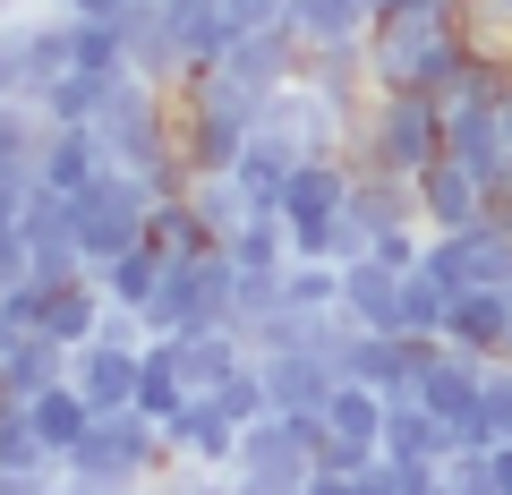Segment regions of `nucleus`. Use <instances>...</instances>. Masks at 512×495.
Returning <instances> with one entry per match:
<instances>
[{
    "label": "nucleus",
    "instance_id": "1",
    "mask_svg": "<svg viewBox=\"0 0 512 495\" xmlns=\"http://www.w3.org/2000/svg\"><path fill=\"white\" fill-rule=\"evenodd\" d=\"M60 470H77L103 495H137V487H154V478H171L180 461H171L163 419H146V410H94V427L77 436V453L60 461Z\"/></svg>",
    "mask_w": 512,
    "mask_h": 495
},
{
    "label": "nucleus",
    "instance_id": "2",
    "mask_svg": "<svg viewBox=\"0 0 512 495\" xmlns=\"http://www.w3.org/2000/svg\"><path fill=\"white\" fill-rule=\"evenodd\" d=\"M342 154H350V171H402V180H419L427 163H444V103L436 94H367Z\"/></svg>",
    "mask_w": 512,
    "mask_h": 495
},
{
    "label": "nucleus",
    "instance_id": "3",
    "mask_svg": "<svg viewBox=\"0 0 512 495\" xmlns=\"http://www.w3.org/2000/svg\"><path fill=\"white\" fill-rule=\"evenodd\" d=\"M316 444H325V419L265 410V419L239 427L231 487H239V495H308V478H316Z\"/></svg>",
    "mask_w": 512,
    "mask_h": 495
},
{
    "label": "nucleus",
    "instance_id": "4",
    "mask_svg": "<svg viewBox=\"0 0 512 495\" xmlns=\"http://www.w3.org/2000/svg\"><path fill=\"white\" fill-rule=\"evenodd\" d=\"M69 214H77V248H86V265H111V257H128V248L154 231V180L111 163L86 197H69Z\"/></svg>",
    "mask_w": 512,
    "mask_h": 495
},
{
    "label": "nucleus",
    "instance_id": "5",
    "mask_svg": "<svg viewBox=\"0 0 512 495\" xmlns=\"http://www.w3.org/2000/svg\"><path fill=\"white\" fill-rule=\"evenodd\" d=\"M231 282H239L231 248L171 257V265H163V291L146 299V325H154V333H214V325H231Z\"/></svg>",
    "mask_w": 512,
    "mask_h": 495
},
{
    "label": "nucleus",
    "instance_id": "6",
    "mask_svg": "<svg viewBox=\"0 0 512 495\" xmlns=\"http://www.w3.org/2000/svg\"><path fill=\"white\" fill-rule=\"evenodd\" d=\"M256 129H265V137H282L291 154H342V146H350V129H359V111H342L325 86H316V77H291V86H274V94H265Z\"/></svg>",
    "mask_w": 512,
    "mask_h": 495
},
{
    "label": "nucleus",
    "instance_id": "7",
    "mask_svg": "<svg viewBox=\"0 0 512 495\" xmlns=\"http://www.w3.org/2000/svg\"><path fill=\"white\" fill-rule=\"evenodd\" d=\"M419 402L453 427V444H495V419H487V359H470V350L444 342V359L427 367Z\"/></svg>",
    "mask_w": 512,
    "mask_h": 495
},
{
    "label": "nucleus",
    "instance_id": "8",
    "mask_svg": "<svg viewBox=\"0 0 512 495\" xmlns=\"http://www.w3.org/2000/svg\"><path fill=\"white\" fill-rule=\"evenodd\" d=\"M444 154H453L461 171H478V180H487V197H495V188H512V137H504V111L478 103V94H453V103H444Z\"/></svg>",
    "mask_w": 512,
    "mask_h": 495
},
{
    "label": "nucleus",
    "instance_id": "9",
    "mask_svg": "<svg viewBox=\"0 0 512 495\" xmlns=\"http://www.w3.org/2000/svg\"><path fill=\"white\" fill-rule=\"evenodd\" d=\"M111 171V146H103V129H52L43 120V146H35V188H52V197H86L94 180Z\"/></svg>",
    "mask_w": 512,
    "mask_h": 495
},
{
    "label": "nucleus",
    "instance_id": "10",
    "mask_svg": "<svg viewBox=\"0 0 512 495\" xmlns=\"http://www.w3.org/2000/svg\"><path fill=\"white\" fill-rule=\"evenodd\" d=\"M163 436H171V461H180V470H231V453H239V419L214 393H188Z\"/></svg>",
    "mask_w": 512,
    "mask_h": 495
},
{
    "label": "nucleus",
    "instance_id": "11",
    "mask_svg": "<svg viewBox=\"0 0 512 495\" xmlns=\"http://www.w3.org/2000/svg\"><path fill=\"white\" fill-rule=\"evenodd\" d=\"M444 342L487 359V367H512V291H453Z\"/></svg>",
    "mask_w": 512,
    "mask_h": 495
},
{
    "label": "nucleus",
    "instance_id": "12",
    "mask_svg": "<svg viewBox=\"0 0 512 495\" xmlns=\"http://www.w3.org/2000/svg\"><path fill=\"white\" fill-rule=\"evenodd\" d=\"M333 385H342V367H333L325 350H265V393H274V410H291V419H325Z\"/></svg>",
    "mask_w": 512,
    "mask_h": 495
},
{
    "label": "nucleus",
    "instance_id": "13",
    "mask_svg": "<svg viewBox=\"0 0 512 495\" xmlns=\"http://www.w3.org/2000/svg\"><path fill=\"white\" fill-rule=\"evenodd\" d=\"M350 214H359L367 248H376L384 231H427L419 180H402V171H350Z\"/></svg>",
    "mask_w": 512,
    "mask_h": 495
},
{
    "label": "nucleus",
    "instance_id": "14",
    "mask_svg": "<svg viewBox=\"0 0 512 495\" xmlns=\"http://www.w3.org/2000/svg\"><path fill=\"white\" fill-rule=\"evenodd\" d=\"M487 205H495L487 180H478V171H461L453 154L419 171V214H427V231H470V222H487Z\"/></svg>",
    "mask_w": 512,
    "mask_h": 495
},
{
    "label": "nucleus",
    "instance_id": "15",
    "mask_svg": "<svg viewBox=\"0 0 512 495\" xmlns=\"http://www.w3.org/2000/svg\"><path fill=\"white\" fill-rule=\"evenodd\" d=\"M350 205V154H308V163L291 171V188H282L274 214L291 222V231H308V222H333Z\"/></svg>",
    "mask_w": 512,
    "mask_h": 495
},
{
    "label": "nucleus",
    "instance_id": "16",
    "mask_svg": "<svg viewBox=\"0 0 512 495\" xmlns=\"http://www.w3.org/2000/svg\"><path fill=\"white\" fill-rule=\"evenodd\" d=\"M214 69H231L239 86H256V94H274V86H291V77L308 69V52H299L291 26H256V35H239L231 52L214 60Z\"/></svg>",
    "mask_w": 512,
    "mask_h": 495
},
{
    "label": "nucleus",
    "instance_id": "17",
    "mask_svg": "<svg viewBox=\"0 0 512 495\" xmlns=\"http://www.w3.org/2000/svg\"><path fill=\"white\" fill-rule=\"evenodd\" d=\"M137 376H146V350H128V342H86L69 367V385L94 410H137Z\"/></svg>",
    "mask_w": 512,
    "mask_h": 495
},
{
    "label": "nucleus",
    "instance_id": "18",
    "mask_svg": "<svg viewBox=\"0 0 512 495\" xmlns=\"http://www.w3.org/2000/svg\"><path fill=\"white\" fill-rule=\"evenodd\" d=\"M282 26L299 35V52H359L367 26H376V9H367V0H291Z\"/></svg>",
    "mask_w": 512,
    "mask_h": 495
},
{
    "label": "nucleus",
    "instance_id": "19",
    "mask_svg": "<svg viewBox=\"0 0 512 495\" xmlns=\"http://www.w3.org/2000/svg\"><path fill=\"white\" fill-rule=\"evenodd\" d=\"M384 453L410 461V470H444V461H453V427H444L427 402H393L384 410Z\"/></svg>",
    "mask_w": 512,
    "mask_h": 495
},
{
    "label": "nucleus",
    "instance_id": "20",
    "mask_svg": "<svg viewBox=\"0 0 512 495\" xmlns=\"http://www.w3.org/2000/svg\"><path fill=\"white\" fill-rule=\"evenodd\" d=\"M393 308H402V274L384 257H350L342 265V316L367 333H393Z\"/></svg>",
    "mask_w": 512,
    "mask_h": 495
},
{
    "label": "nucleus",
    "instance_id": "21",
    "mask_svg": "<svg viewBox=\"0 0 512 495\" xmlns=\"http://www.w3.org/2000/svg\"><path fill=\"white\" fill-rule=\"evenodd\" d=\"M384 393L376 385H359V376H342L333 385V402H325V436L333 444H359V453H384Z\"/></svg>",
    "mask_w": 512,
    "mask_h": 495
},
{
    "label": "nucleus",
    "instance_id": "22",
    "mask_svg": "<svg viewBox=\"0 0 512 495\" xmlns=\"http://www.w3.org/2000/svg\"><path fill=\"white\" fill-rule=\"evenodd\" d=\"M103 282H60V291H43V333H52V342H69V350H86L94 333H103Z\"/></svg>",
    "mask_w": 512,
    "mask_h": 495
},
{
    "label": "nucleus",
    "instance_id": "23",
    "mask_svg": "<svg viewBox=\"0 0 512 495\" xmlns=\"http://www.w3.org/2000/svg\"><path fill=\"white\" fill-rule=\"evenodd\" d=\"M26 419H35L43 453H60V461H69V453H77V436H86V427H94V402H86V393H77V385H43L35 402H26Z\"/></svg>",
    "mask_w": 512,
    "mask_h": 495
},
{
    "label": "nucleus",
    "instance_id": "24",
    "mask_svg": "<svg viewBox=\"0 0 512 495\" xmlns=\"http://www.w3.org/2000/svg\"><path fill=\"white\" fill-rule=\"evenodd\" d=\"M163 248H154V239H137V248H128V257H111V265H94V282H103V299L111 308H146L154 291H163Z\"/></svg>",
    "mask_w": 512,
    "mask_h": 495
},
{
    "label": "nucleus",
    "instance_id": "25",
    "mask_svg": "<svg viewBox=\"0 0 512 495\" xmlns=\"http://www.w3.org/2000/svg\"><path fill=\"white\" fill-rule=\"evenodd\" d=\"M188 402V376H180V350H171V333H154L146 342V376H137V410L146 419H163L171 427V410Z\"/></svg>",
    "mask_w": 512,
    "mask_h": 495
},
{
    "label": "nucleus",
    "instance_id": "26",
    "mask_svg": "<svg viewBox=\"0 0 512 495\" xmlns=\"http://www.w3.org/2000/svg\"><path fill=\"white\" fill-rule=\"evenodd\" d=\"M222 248H231V265H248V274H282V265H291V222L282 214H248Z\"/></svg>",
    "mask_w": 512,
    "mask_h": 495
},
{
    "label": "nucleus",
    "instance_id": "27",
    "mask_svg": "<svg viewBox=\"0 0 512 495\" xmlns=\"http://www.w3.org/2000/svg\"><path fill=\"white\" fill-rule=\"evenodd\" d=\"M0 470H18V478L60 470V453H43V436H35V419H26L18 393H0Z\"/></svg>",
    "mask_w": 512,
    "mask_h": 495
},
{
    "label": "nucleus",
    "instance_id": "28",
    "mask_svg": "<svg viewBox=\"0 0 512 495\" xmlns=\"http://www.w3.org/2000/svg\"><path fill=\"white\" fill-rule=\"evenodd\" d=\"M35 111L52 120V129H86L94 111H103V77H94V69H60L52 86L35 94Z\"/></svg>",
    "mask_w": 512,
    "mask_h": 495
},
{
    "label": "nucleus",
    "instance_id": "29",
    "mask_svg": "<svg viewBox=\"0 0 512 495\" xmlns=\"http://www.w3.org/2000/svg\"><path fill=\"white\" fill-rule=\"evenodd\" d=\"M154 248H163V257H205V248H222V239L214 231H205V214H197V205H188V197H154Z\"/></svg>",
    "mask_w": 512,
    "mask_h": 495
},
{
    "label": "nucleus",
    "instance_id": "30",
    "mask_svg": "<svg viewBox=\"0 0 512 495\" xmlns=\"http://www.w3.org/2000/svg\"><path fill=\"white\" fill-rule=\"evenodd\" d=\"M188 205L205 214V231H214V239H231L239 222L256 214V205H248V188H239L231 171H197V180H188Z\"/></svg>",
    "mask_w": 512,
    "mask_h": 495
},
{
    "label": "nucleus",
    "instance_id": "31",
    "mask_svg": "<svg viewBox=\"0 0 512 495\" xmlns=\"http://www.w3.org/2000/svg\"><path fill=\"white\" fill-rule=\"evenodd\" d=\"M444 316H453V291H444L436 274H402V308H393V333H436L444 342Z\"/></svg>",
    "mask_w": 512,
    "mask_h": 495
},
{
    "label": "nucleus",
    "instance_id": "32",
    "mask_svg": "<svg viewBox=\"0 0 512 495\" xmlns=\"http://www.w3.org/2000/svg\"><path fill=\"white\" fill-rule=\"evenodd\" d=\"M282 299H291V308H342V265L291 257V265H282Z\"/></svg>",
    "mask_w": 512,
    "mask_h": 495
},
{
    "label": "nucleus",
    "instance_id": "33",
    "mask_svg": "<svg viewBox=\"0 0 512 495\" xmlns=\"http://www.w3.org/2000/svg\"><path fill=\"white\" fill-rule=\"evenodd\" d=\"M487 419H495V444H512V367H487Z\"/></svg>",
    "mask_w": 512,
    "mask_h": 495
},
{
    "label": "nucleus",
    "instance_id": "34",
    "mask_svg": "<svg viewBox=\"0 0 512 495\" xmlns=\"http://www.w3.org/2000/svg\"><path fill=\"white\" fill-rule=\"evenodd\" d=\"M26 282V231H0V291Z\"/></svg>",
    "mask_w": 512,
    "mask_h": 495
},
{
    "label": "nucleus",
    "instance_id": "35",
    "mask_svg": "<svg viewBox=\"0 0 512 495\" xmlns=\"http://www.w3.org/2000/svg\"><path fill=\"white\" fill-rule=\"evenodd\" d=\"M308 495H359V478H342V470H316V478H308Z\"/></svg>",
    "mask_w": 512,
    "mask_h": 495
},
{
    "label": "nucleus",
    "instance_id": "36",
    "mask_svg": "<svg viewBox=\"0 0 512 495\" xmlns=\"http://www.w3.org/2000/svg\"><path fill=\"white\" fill-rule=\"evenodd\" d=\"M60 9H69V18H120L128 0H60Z\"/></svg>",
    "mask_w": 512,
    "mask_h": 495
},
{
    "label": "nucleus",
    "instance_id": "37",
    "mask_svg": "<svg viewBox=\"0 0 512 495\" xmlns=\"http://www.w3.org/2000/svg\"><path fill=\"white\" fill-rule=\"evenodd\" d=\"M495 453V495H512V444H487Z\"/></svg>",
    "mask_w": 512,
    "mask_h": 495
},
{
    "label": "nucleus",
    "instance_id": "38",
    "mask_svg": "<svg viewBox=\"0 0 512 495\" xmlns=\"http://www.w3.org/2000/svg\"><path fill=\"white\" fill-rule=\"evenodd\" d=\"M137 495H180V478H154V487H137Z\"/></svg>",
    "mask_w": 512,
    "mask_h": 495
},
{
    "label": "nucleus",
    "instance_id": "39",
    "mask_svg": "<svg viewBox=\"0 0 512 495\" xmlns=\"http://www.w3.org/2000/svg\"><path fill=\"white\" fill-rule=\"evenodd\" d=\"M427 495H461V487H453V478H444V470H436V478H427Z\"/></svg>",
    "mask_w": 512,
    "mask_h": 495
},
{
    "label": "nucleus",
    "instance_id": "40",
    "mask_svg": "<svg viewBox=\"0 0 512 495\" xmlns=\"http://www.w3.org/2000/svg\"><path fill=\"white\" fill-rule=\"evenodd\" d=\"M495 111H504V137H512V86H504V103H495Z\"/></svg>",
    "mask_w": 512,
    "mask_h": 495
},
{
    "label": "nucleus",
    "instance_id": "41",
    "mask_svg": "<svg viewBox=\"0 0 512 495\" xmlns=\"http://www.w3.org/2000/svg\"><path fill=\"white\" fill-rule=\"evenodd\" d=\"M18 9H35V0H0V18H18Z\"/></svg>",
    "mask_w": 512,
    "mask_h": 495
},
{
    "label": "nucleus",
    "instance_id": "42",
    "mask_svg": "<svg viewBox=\"0 0 512 495\" xmlns=\"http://www.w3.org/2000/svg\"><path fill=\"white\" fill-rule=\"evenodd\" d=\"M86 495H103V487H86Z\"/></svg>",
    "mask_w": 512,
    "mask_h": 495
}]
</instances>
